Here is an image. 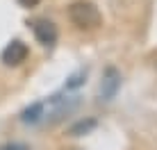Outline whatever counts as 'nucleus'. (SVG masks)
Instances as JSON below:
<instances>
[{"label":"nucleus","instance_id":"nucleus-1","mask_svg":"<svg viewBox=\"0 0 157 150\" xmlns=\"http://www.w3.org/2000/svg\"><path fill=\"white\" fill-rule=\"evenodd\" d=\"M68 21L78 30H96L102 23L100 9L89 0H78L68 7Z\"/></svg>","mask_w":157,"mask_h":150},{"label":"nucleus","instance_id":"nucleus-3","mask_svg":"<svg viewBox=\"0 0 157 150\" xmlns=\"http://www.w3.org/2000/svg\"><path fill=\"white\" fill-rule=\"evenodd\" d=\"M28 55H30L28 46H25L23 41L14 39L12 43L5 46V50H2V55H0V59H2L5 66H21V64L28 59Z\"/></svg>","mask_w":157,"mask_h":150},{"label":"nucleus","instance_id":"nucleus-6","mask_svg":"<svg viewBox=\"0 0 157 150\" xmlns=\"http://www.w3.org/2000/svg\"><path fill=\"white\" fill-rule=\"evenodd\" d=\"M94 127H96V121H94V118H89V121H80L78 125H73V127H71V134H73V137H80V134H86L89 130H94Z\"/></svg>","mask_w":157,"mask_h":150},{"label":"nucleus","instance_id":"nucleus-5","mask_svg":"<svg viewBox=\"0 0 157 150\" xmlns=\"http://www.w3.org/2000/svg\"><path fill=\"white\" fill-rule=\"evenodd\" d=\"M41 116H46V105L34 103L32 107H28V109L21 114V118H23V123H36V121H41Z\"/></svg>","mask_w":157,"mask_h":150},{"label":"nucleus","instance_id":"nucleus-4","mask_svg":"<svg viewBox=\"0 0 157 150\" xmlns=\"http://www.w3.org/2000/svg\"><path fill=\"white\" fill-rule=\"evenodd\" d=\"M118 87H121V73L116 68H107L105 75H102V82H100V98L112 100L116 96Z\"/></svg>","mask_w":157,"mask_h":150},{"label":"nucleus","instance_id":"nucleus-2","mask_svg":"<svg viewBox=\"0 0 157 150\" xmlns=\"http://www.w3.org/2000/svg\"><path fill=\"white\" fill-rule=\"evenodd\" d=\"M32 32H34V39L39 41L41 46H46V48L57 43V36H59L57 25L52 23V21H48V18L34 21V23H32Z\"/></svg>","mask_w":157,"mask_h":150},{"label":"nucleus","instance_id":"nucleus-7","mask_svg":"<svg viewBox=\"0 0 157 150\" xmlns=\"http://www.w3.org/2000/svg\"><path fill=\"white\" fill-rule=\"evenodd\" d=\"M82 77H84V75H73V77H71V82H66V89H75L80 82H82Z\"/></svg>","mask_w":157,"mask_h":150},{"label":"nucleus","instance_id":"nucleus-8","mask_svg":"<svg viewBox=\"0 0 157 150\" xmlns=\"http://www.w3.org/2000/svg\"><path fill=\"white\" fill-rule=\"evenodd\" d=\"M41 2V0H18V5H21V7H36V5H39Z\"/></svg>","mask_w":157,"mask_h":150}]
</instances>
